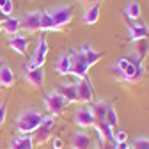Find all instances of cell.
I'll list each match as a JSON object with an SVG mask.
<instances>
[{"label": "cell", "mask_w": 149, "mask_h": 149, "mask_svg": "<svg viewBox=\"0 0 149 149\" xmlns=\"http://www.w3.org/2000/svg\"><path fill=\"white\" fill-rule=\"evenodd\" d=\"M20 29L25 32H37L41 29V11H29L20 18Z\"/></svg>", "instance_id": "8992f818"}, {"label": "cell", "mask_w": 149, "mask_h": 149, "mask_svg": "<svg viewBox=\"0 0 149 149\" xmlns=\"http://www.w3.org/2000/svg\"><path fill=\"white\" fill-rule=\"evenodd\" d=\"M92 96H94V91H92L89 77L80 78L77 82V98H78V103H91Z\"/></svg>", "instance_id": "ba28073f"}, {"label": "cell", "mask_w": 149, "mask_h": 149, "mask_svg": "<svg viewBox=\"0 0 149 149\" xmlns=\"http://www.w3.org/2000/svg\"><path fill=\"white\" fill-rule=\"evenodd\" d=\"M18 139V147L20 149H34V140L29 135H22V137H16Z\"/></svg>", "instance_id": "484cf974"}, {"label": "cell", "mask_w": 149, "mask_h": 149, "mask_svg": "<svg viewBox=\"0 0 149 149\" xmlns=\"http://www.w3.org/2000/svg\"><path fill=\"white\" fill-rule=\"evenodd\" d=\"M7 46L13 48L16 53H22L23 55L27 52L29 39H27V36H23V34H14V36H11L9 39H7Z\"/></svg>", "instance_id": "7c38bea8"}, {"label": "cell", "mask_w": 149, "mask_h": 149, "mask_svg": "<svg viewBox=\"0 0 149 149\" xmlns=\"http://www.w3.org/2000/svg\"><path fill=\"white\" fill-rule=\"evenodd\" d=\"M57 92L68 101V103H78L77 98V84H61L57 87Z\"/></svg>", "instance_id": "4fadbf2b"}, {"label": "cell", "mask_w": 149, "mask_h": 149, "mask_svg": "<svg viewBox=\"0 0 149 149\" xmlns=\"http://www.w3.org/2000/svg\"><path fill=\"white\" fill-rule=\"evenodd\" d=\"M4 66H6V62H4V61H2V59H0V69H2V68H4Z\"/></svg>", "instance_id": "e575fe53"}, {"label": "cell", "mask_w": 149, "mask_h": 149, "mask_svg": "<svg viewBox=\"0 0 149 149\" xmlns=\"http://www.w3.org/2000/svg\"><path fill=\"white\" fill-rule=\"evenodd\" d=\"M126 16L130 18V20H139V18H140V4L137 2V0H132V2L128 4Z\"/></svg>", "instance_id": "cb8c5ba5"}, {"label": "cell", "mask_w": 149, "mask_h": 149, "mask_svg": "<svg viewBox=\"0 0 149 149\" xmlns=\"http://www.w3.org/2000/svg\"><path fill=\"white\" fill-rule=\"evenodd\" d=\"M0 13H2L4 16H11V13H13V0H7V2L2 6V9H0Z\"/></svg>", "instance_id": "f1b7e54d"}, {"label": "cell", "mask_w": 149, "mask_h": 149, "mask_svg": "<svg viewBox=\"0 0 149 149\" xmlns=\"http://www.w3.org/2000/svg\"><path fill=\"white\" fill-rule=\"evenodd\" d=\"M98 133H100V139L101 142H114L112 139H114V130H112L107 123H94Z\"/></svg>", "instance_id": "ffe728a7"}, {"label": "cell", "mask_w": 149, "mask_h": 149, "mask_svg": "<svg viewBox=\"0 0 149 149\" xmlns=\"http://www.w3.org/2000/svg\"><path fill=\"white\" fill-rule=\"evenodd\" d=\"M74 121H77V124L80 128H91L96 123L94 117H92V114L89 112V108H78L74 112Z\"/></svg>", "instance_id": "5bb4252c"}, {"label": "cell", "mask_w": 149, "mask_h": 149, "mask_svg": "<svg viewBox=\"0 0 149 149\" xmlns=\"http://www.w3.org/2000/svg\"><path fill=\"white\" fill-rule=\"evenodd\" d=\"M43 119H45V116L41 112H37L36 108H25V110H22L20 114H18L14 124H16V130L22 135H29V133L36 132V130L41 126Z\"/></svg>", "instance_id": "6da1fadb"}, {"label": "cell", "mask_w": 149, "mask_h": 149, "mask_svg": "<svg viewBox=\"0 0 149 149\" xmlns=\"http://www.w3.org/2000/svg\"><path fill=\"white\" fill-rule=\"evenodd\" d=\"M52 18H53V22L55 25H57L59 30H62L66 25H69V22L73 20V14H74V7L71 4H62V6H57V7H53L50 11Z\"/></svg>", "instance_id": "3957f363"}, {"label": "cell", "mask_w": 149, "mask_h": 149, "mask_svg": "<svg viewBox=\"0 0 149 149\" xmlns=\"http://www.w3.org/2000/svg\"><path fill=\"white\" fill-rule=\"evenodd\" d=\"M128 30H130V37H132V41L147 39V36H149V27L146 23H130Z\"/></svg>", "instance_id": "9a60e30c"}, {"label": "cell", "mask_w": 149, "mask_h": 149, "mask_svg": "<svg viewBox=\"0 0 149 149\" xmlns=\"http://www.w3.org/2000/svg\"><path fill=\"white\" fill-rule=\"evenodd\" d=\"M114 149H132V146H130L128 140H126V142H117V144H114Z\"/></svg>", "instance_id": "1f68e13d"}, {"label": "cell", "mask_w": 149, "mask_h": 149, "mask_svg": "<svg viewBox=\"0 0 149 149\" xmlns=\"http://www.w3.org/2000/svg\"><path fill=\"white\" fill-rule=\"evenodd\" d=\"M78 50L84 53V57H85V61H87L89 68H91V66H94V64H96V62L103 57V53H101V52H94V50H92L89 45H82Z\"/></svg>", "instance_id": "e0dca14e"}, {"label": "cell", "mask_w": 149, "mask_h": 149, "mask_svg": "<svg viewBox=\"0 0 149 149\" xmlns=\"http://www.w3.org/2000/svg\"><path fill=\"white\" fill-rule=\"evenodd\" d=\"M114 144H117V142H126L128 140V133L124 132V130H117V132H114Z\"/></svg>", "instance_id": "83f0119b"}, {"label": "cell", "mask_w": 149, "mask_h": 149, "mask_svg": "<svg viewBox=\"0 0 149 149\" xmlns=\"http://www.w3.org/2000/svg\"><path fill=\"white\" fill-rule=\"evenodd\" d=\"M100 11H101V6L100 4H92L87 7V11L84 13V23L87 25H94L98 20H100Z\"/></svg>", "instance_id": "ac0fdd59"}, {"label": "cell", "mask_w": 149, "mask_h": 149, "mask_svg": "<svg viewBox=\"0 0 149 149\" xmlns=\"http://www.w3.org/2000/svg\"><path fill=\"white\" fill-rule=\"evenodd\" d=\"M4 30V25H2V22H0V32H2Z\"/></svg>", "instance_id": "8d00e7d4"}, {"label": "cell", "mask_w": 149, "mask_h": 149, "mask_svg": "<svg viewBox=\"0 0 149 149\" xmlns=\"http://www.w3.org/2000/svg\"><path fill=\"white\" fill-rule=\"evenodd\" d=\"M6 2H7V0H0V9H2V6H4Z\"/></svg>", "instance_id": "d590c367"}, {"label": "cell", "mask_w": 149, "mask_h": 149, "mask_svg": "<svg viewBox=\"0 0 149 149\" xmlns=\"http://www.w3.org/2000/svg\"><path fill=\"white\" fill-rule=\"evenodd\" d=\"M41 32H48V30H59L57 25H55L53 18L48 11H41Z\"/></svg>", "instance_id": "603a6c76"}, {"label": "cell", "mask_w": 149, "mask_h": 149, "mask_svg": "<svg viewBox=\"0 0 149 149\" xmlns=\"http://www.w3.org/2000/svg\"><path fill=\"white\" fill-rule=\"evenodd\" d=\"M69 103L59 94L57 91H52L48 92V94L45 96V107H46V112H48V116H62L64 114V110Z\"/></svg>", "instance_id": "7a4b0ae2"}, {"label": "cell", "mask_w": 149, "mask_h": 149, "mask_svg": "<svg viewBox=\"0 0 149 149\" xmlns=\"http://www.w3.org/2000/svg\"><path fill=\"white\" fill-rule=\"evenodd\" d=\"M69 144L73 149H91L92 147V140L89 133L85 132H73L69 137Z\"/></svg>", "instance_id": "9c48e42d"}, {"label": "cell", "mask_w": 149, "mask_h": 149, "mask_svg": "<svg viewBox=\"0 0 149 149\" xmlns=\"http://www.w3.org/2000/svg\"><path fill=\"white\" fill-rule=\"evenodd\" d=\"M6 112H7V103L2 101L0 103V126L6 123Z\"/></svg>", "instance_id": "f546056e"}, {"label": "cell", "mask_w": 149, "mask_h": 149, "mask_svg": "<svg viewBox=\"0 0 149 149\" xmlns=\"http://www.w3.org/2000/svg\"><path fill=\"white\" fill-rule=\"evenodd\" d=\"M52 144H53V149H62V147H64V140H62L61 137H53Z\"/></svg>", "instance_id": "4dcf8cb0"}, {"label": "cell", "mask_w": 149, "mask_h": 149, "mask_svg": "<svg viewBox=\"0 0 149 149\" xmlns=\"http://www.w3.org/2000/svg\"><path fill=\"white\" fill-rule=\"evenodd\" d=\"M46 53H48V45H46V37L41 34L39 36V41L36 45V52H34V57L29 62L27 68H43L45 61H46Z\"/></svg>", "instance_id": "52a82bcc"}, {"label": "cell", "mask_w": 149, "mask_h": 149, "mask_svg": "<svg viewBox=\"0 0 149 149\" xmlns=\"http://www.w3.org/2000/svg\"><path fill=\"white\" fill-rule=\"evenodd\" d=\"M110 105H112V103L103 101V100H101V101H94V103H91L89 112L92 114V117H94V121H96V123H105V117H107V112H108Z\"/></svg>", "instance_id": "30bf717a"}, {"label": "cell", "mask_w": 149, "mask_h": 149, "mask_svg": "<svg viewBox=\"0 0 149 149\" xmlns=\"http://www.w3.org/2000/svg\"><path fill=\"white\" fill-rule=\"evenodd\" d=\"M53 130H55V119H53L52 116H45V119H43L41 126L36 130V137L32 139V140H34V144L43 146V144H46L48 140H52V133H53Z\"/></svg>", "instance_id": "277c9868"}, {"label": "cell", "mask_w": 149, "mask_h": 149, "mask_svg": "<svg viewBox=\"0 0 149 149\" xmlns=\"http://www.w3.org/2000/svg\"><path fill=\"white\" fill-rule=\"evenodd\" d=\"M69 69H71V53H64L55 62V71L59 74H69Z\"/></svg>", "instance_id": "d6986e66"}, {"label": "cell", "mask_w": 149, "mask_h": 149, "mask_svg": "<svg viewBox=\"0 0 149 149\" xmlns=\"http://www.w3.org/2000/svg\"><path fill=\"white\" fill-rule=\"evenodd\" d=\"M69 73L74 74L78 80L87 77V73H89V64H87L84 53H82L80 50L71 52V69H69Z\"/></svg>", "instance_id": "5b68a950"}, {"label": "cell", "mask_w": 149, "mask_h": 149, "mask_svg": "<svg viewBox=\"0 0 149 149\" xmlns=\"http://www.w3.org/2000/svg\"><path fill=\"white\" fill-rule=\"evenodd\" d=\"M25 80L32 87H43V84H45V71H43V68H27Z\"/></svg>", "instance_id": "8fae6325"}, {"label": "cell", "mask_w": 149, "mask_h": 149, "mask_svg": "<svg viewBox=\"0 0 149 149\" xmlns=\"http://www.w3.org/2000/svg\"><path fill=\"white\" fill-rule=\"evenodd\" d=\"M105 123L112 128V130H116L117 128V124H119V117H117V112H116V108L110 105V108H108V112H107V117H105Z\"/></svg>", "instance_id": "d4e9b609"}, {"label": "cell", "mask_w": 149, "mask_h": 149, "mask_svg": "<svg viewBox=\"0 0 149 149\" xmlns=\"http://www.w3.org/2000/svg\"><path fill=\"white\" fill-rule=\"evenodd\" d=\"M9 149H20V147H18V139L16 137H13L9 140Z\"/></svg>", "instance_id": "d6a6232c"}, {"label": "cell", "mask_w": 149, "mask_h": 149, "mask_svg": "<svg viewBox=\"0 0 149 149\" xmlns=\"http://www.w3.org/2000/svg\"><path fill=\"white\" fill-rule=\"evenodd\" d=\"M80 2H82V4H91V6H92V4H100V0H80Z\"/></svg>", "instance_id": "836d02e7"}, {"label": "cell", "mask_w": 149, "mask_h": 149, "mask_svg": "<svg viewBox=\"0 0 149 149\" xmlns=\"http://www.w3.org/2000/svg\"><path fill=\"white\" fill-rule=\"evenodd\" d=\"M14 84V73L9 66H4L0 69V87H11Z\"/></svg>", "instance_id": "7402d4cb"}, {"label": "cell", "mask_w": 149, "mask_h": 149, "mask_svg": "<svg viewBox=\"0 0 149 149\" xmlns=\"http://www.w3.org/2000/svg\"><path fill=\"white\" fill-rule=\"evenodd\" d=\"M2 25H4V32H7L9 36H14V34L20 32V18L9 16L2 22Z\"/></svg>", "instance_id": "44dd1931"}, {"label": "cell", "mask_w": 149, "mask_h": 149, "mask_svg": "<svg viewBox=\"0 0 149 149\" xmlns=\"http://www.w3.org/2000/svg\"><path fill=\"white\" fill-rule=\"evenodd\" d=\"M133 52L137 55V61L139 62H144L146 57H147V53H149V41L147 39H137L133 41Z\"/></svg>", "instance_id": "2e32d148"}, {"label": "cell", "mask_w": 149, "mask_h": 149, "mask_svg": "<svg viewBox=\"0 0 149 149\" xmlns=\"http://www.w3.org/2000/svg\"><path fill=\"white\" fill-rule=\"evenodd\" d=\"M132 146V149H149V139H137Z\"/></svg>", "instance_id": "4316f807"}]
</instances>
